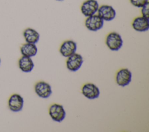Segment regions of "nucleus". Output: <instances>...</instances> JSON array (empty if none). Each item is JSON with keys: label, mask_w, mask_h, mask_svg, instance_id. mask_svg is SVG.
<instances>
[{"label": "nucleus", "mask_w": 149, "mask_h": 132, "mask_svg": "<svg viewBox=\"0 0 149 132\" xmlns=\"http://www.w3.org/2000/svg\"><path fill=\"white\" fill-rule=\"evenodd\" d=\"M99 6L97 0H86L82 3L80 10L81 13L87 17L96 14Z\"/></svg>", "instance_id": "obj_3"}, {"label": "nucleus", "mask_w": 149, "mask_h": 132, "mask_svg": "<svg viewBox=\"0 0 149 132\" xmlns=\"http://www.w3.org/2000/svg\"><path fill=\"white\" fill-rule=\"evenodd\" d=\"M18 66L19 69L24 73H29L32 71L34 68V64L30 57L22 56L18 61Z\"/></svg>", "instance_id": "obj_14"}, {"label": "nucleus", "mask_w": 149, "mask_h": 132, "mask_svg": "<svg viewBox=\"0 0 149 132\" xmlns=\"http://www.w3.org/2000/svg\"><path fill=\"white\" fill-rule=\"evenodd\" d=\"M0 65H1V59H0Z\"/></svg>", "instance_id": "obj_19"}, {"label": "nucleus", "mask_w": 149, "mask_h": 132, "mask_svg": "<svg viewBox=\"0 0 149 132\" xmlns=\"http://www.w3.org/2000/svg\"><path fill=\"white\" fill-rule=\"evenodd\" d=\"M141 16L149 19V2L141 8Z\"/></svg>", "instance_id": "obj_17"}, {"label": "nucleus", "mask_w": 149, "mask_h": 132, "mask_svg": "<svg viewBox=\"0 0 149 132\" xmlns=\"http://www.w3.org/2000/svg\"><path fill=\"white\" fill-rule=\"evenodd\" d=\"M56 1H63V0H56Z\"/></svg>", "instance_id": "obj_18"}, {"label": "nucleus", "mask_w": 149, "mask_h": 132, "mask_svg": "<svg viewBox=\"0 0 149 132\" xmlns=\"http://www.w3.org/2000/svg\"><path fill=\"white\" fill-rule=\"evenodd\" d=\"M36 94L40 98H47L52 94V88L50 84L43 81L37 82L34 85Z\"/></svg>", "instance_id": "obj_10"}, {"label": "nucleus", "mask_w": 149, "mask_h": 132, "mask_svg": "<svg viewBox=\"0 0 149 132\" xmlns=\"http://www.w3.org/2000/svg\"><path fill=\"white\" fill-rule=\"evenodd\" d=\"M132 28L138 32H146L149 29V19L144 16L135 17L132 23Z\"/></svg>", "instance_id": "obj_12"}, {"label": "nucleus", "mask_w": 149, "mask_h": 132, "mask_svg": "<svg viewBox=\"0 0 149 132\" xmlns=\"http://www.w3.org/2000/svg\"><path fill=\"white\" fill-rule=\"evenodd\" d=\"M83 63V58L80 54L74 53L68 57L66 61L67 69L71 72L77 71Z\"/></svg>", "instance_id": "obj_7"}, {"label": "nucleus", "mask_w": 149, "mask_h": 132, "mask_svg": "<svg viewBox=\"0 0 149 132\" xmlns=\"http://www.w3.org/2000/svg\"><path fill=\"white\" fill-rule=\"evenodd\" d=\"M76 49L77 44L76 42L73 40H66L62 43L59 48V52L63 56L68 58L76 53Z\"/></svg>", "instance_id": "obj_11"}, {"label": "nucleus", "mask_w": 149, "mask_h": 132, "mask_svg": "<svg viewBox=\"0 0 149 132\" xmlns=\"http://www.w3.org/2000/svg\"><path fill=\"white\" fill-rule=\"evenodd\" d=\"M105 44L110 50L117 51L122 47L123 40L120 34L112 31L107 34L105 38Z\"/></svg>", "instance_id": "obj_1"}, {"label": "nucleus", "mask_w": 149, "mask_h": 132, "mask_svg": "<svg viewBox=\"0 0 149 132\" xmlns=\"http://www.w3.org/2000/svg\"><path fill=\"white\" fill-rule=\"evenodd\" d=\"M49 115L54 121L61 122L66 117V112L62 105L53 104L49 106Z\"/></svg>", "instance_id": "obj_4"}, {"label": "nucleus", "mask_w": 149, "mask_h": 132, "mask_svg": "<svg viewBox=\"0 0 149 132\" xmlns=\"http://www.w3.org/2000/svg\"><path fill=\"white\" fill-rule=\"evenodd\" d=\"M24 104L23 97L18 94L11 95L8 99V105L10 110L14 112H20L22 110Z\"/></svg>", "instance_id": "obj_8"}, {"label": "nucleus", "mask_w": 149, "mask_h": 132, "mask_svg": "<svg viewBox=\"0 0 149 132\" xmlns=\"http://www.w3.org/2000/svg\"><path fill=\"white\" fill-rule=\"evenodd\" d=\"M97 13L104 21L107 22L113 20L116 16L115 9L109 5L100 6Z\"/></svg>", "instance_id": "obj_6"}, {"label": "nucleus", "mask_w": 149, "mask_h": 132, "mask_svg": "<svg viewBox=\"0 0 149 132\" xmlns=\"http://www.w3.org/2000/svg\"><path fill=\"white\" fill-rule=\"evenodd\" d=\"M115 80L119 86L122 87H126L132 81V72L127 68L120 69L116 74Z\"/></svg>", "instance_id": "obj_5"}, {"label": "nucleus", "mask_w": 149, "mask_h": 132, "mask_svg": "<svg viewBox=\"0 0 149 132\" xmlns=\"http://www.w3.org/2000/svg\"><path fill=\"white\" fill-rule=\"evenodd\" d=\"M82 94L89 99H94L100 96V91L98 87L93 83L84 84L81 88Z\"/></svg>", "instance_id": "obj_9"}, {"label": "nucleus", "mask_w": 149, "mask_h": 132, "mask_svg": "<svg viewBox=\"0 0 149 132\" xmlns=\"http://www.w3.org/2000/svg\"><path fill=\"white\" fill-rule=\"evenodd\" d=\"M130 3L139 8H141L142 6H143L144 5H146L147 3L148 2V0H129Z\"/></svg>", "instance_id": "obj_16"}, {"label": "nucleus", "mask_w": 149, "mask_h": 132, "mask_svg": "<svg viewBox=\"0 0 149 132\" xmlns=\"http://www.w3.org/2000/svg\"><path fill=\"white\" fill-rule=\"evenodd\" d=\"M104 22L97 14H95L87 17L84 22V25L88 30L97 31L103 27Z\"/></svg>", "instance_id": "obj_2"}, {"label": "nucleus", "mask_w": 149, "mask_h": 132, "mask_svg": "<svg viewBox=\"0 0 149 132\" xmlns=\"http://www.w3.org/2000/svg\"><path fill=\"white\" fill-rule=\"evenodd\" d=\"M20 52L22 56L33 57L37 53L38 49L36 44L31 43H25L20 47Z\"/></svg>", "instance_id": "obj_15"}, {"label": "nucleus", "mask_w": 149, "mask_h": 132, "mask_svg": "<svg viewBox=\"0 0 149 132\" xmlns=\"http://www.w3.org/2000/svg\"><path fill=\"white\" fill-rule=\"evenodd\" d=\"M23 37L27 43L34 44L37 43L40 40L39 33L34 28L28 27L26 28L23 33Z\"/></svg>", "instance_id": "obj_13"}]
</instances>
